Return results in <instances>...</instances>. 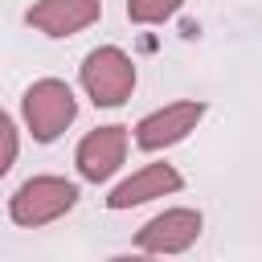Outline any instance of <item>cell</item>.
Listing matches in <instances>:
<instances>
[{"instance_id":"cell-1","label":"cell","mask_w":262,"mask_h":262,"mask_svg":"<svg viewBox=\"0 0 262 262\" xmlns=\"http://www.w3.org/2000/svg\"><path fill=\"white\" fill-rule=\"evenodd\" d=\"M20 115H25V127H29V135L37 143H53L78 119V98L61 78H41V82H33L25 90Z\"/></svg>"},{"instance_id":"cell-4","label":"cell","mask_w":262,"mask_h":262,"mask_svg":"<svg viewBox=\"0 0 262 262\" xmlns=\"http://www.w3.org/2000/svg\"><path fill=\"white\" fill-rule=\"evenodd\" d=\"M205 119V102L196 98H180V102H168L151 115H143L135 123V143L143 151H160V147H172L180 143L188 131H196V123Z\"/></svg>"},{"instance_id":"cell-7","label":"cell","mask_w":262,"mask_h":262,"mask_svg":"<svg viewBox=\"0 0 262 262\" xmlns=\"http://www.w3.org/2000/svg\"><path fill=\"white\" fill-rule=\"evenodd\" d=\"M102 16V0H33L25 8V25L45 37H74Z\"/></svg>"},{"instance_id":"cell-6","label":"cell","mask_w":262,"mask_h":262,"mask_svg":"<svg viewBox=\"0 0 262 262\" xmlns=\"http://www.w3.org/2000/svg\"><path fill=\"white\" fill-rule=\"evenodd\" d=\"M127 160V127L111 123V127H94L82 135L78 151H74V164H78V176L90 180V184H102L119 172V164Z\"/></svg>"},{"instance_id":"cell-8","label":"cell","mask_w":262,"mask_h":262,"mask_svg":"<svg viewBox=\"0 0 262 262\" xmlns=\"http://www.w3.org/2000/svg\"><path fill=\"white\" fill-rule=\"evenodd\" d=\"M184 188V176L172 168V164H143L139 172H131L123 184L111 188L106 196V209H131V205H143V201H156V196H168V192H180Z\"/></svg>"},{"instance_id":"cell-9","label":"cell","mask_w":262,"mask_h":262,"mask_svg":"<svg viewBox=\"0 0 262 262\" xmlns=\"http://www.w3.org/2000/svg\"><path fill=\"white\" fill-rule=\"evenodd\" d=\"M184 0H127V20L131 25H164L168 16L180 12Z\"/></svg>"},{"instance_id":"cell-3","label":"cell","mask_w":262,"mask_h":262,"mask_svg":"<svg viewBox=\"0 0 262 262\" xmlns=\"http://www.w3.org/2000/svg\"><path fill=\"white\" fill-rule=\"evenodd\" d=\"M78 78L94 106H123L135 90V61L119 45H98L82 57Z\"/></svg>"},{"instance_id":"cell-10","label":"cell","mask_w":262,"mask_h":262,"mask_svg":"<svg viewBox=\"0 0 262 262\" xmlns=\"http://www.w3.org/2000/svg\"><path fill=\"white\" fill-rule=\"evenodd\" d=\"M16 151H20V135H16V123L8 111H0V176H8V168L16 164Z\"/></svg>"},{"instance_id":"cell-2","label":"cell","mask_w":262,"mask_h":262,"mask_svg":"<svg viewBox=\"0 0 262 262\" xmlns=\"http://www.w3.org/2000/svg\"><path fill=\"white\" fill-rule=\"evenodd\" d=\"M74 205H78V184L74 180H66V176H33L12 192L8 217L20 229H37V225H49V221L66 217Z\"/></svg>"},{"instance_id":"cell-5","label":"cell","mask_w":262,"mask_h":262,"mask_svg":"<svg viewBox=\"0 0 262 262\" xmlns=\"http://www.w3.org/2000/svg\"><path fill=\"white\" fill-rule=\"evenodd\" d=\"M201 225H205L201 209H188V205L164 209V213H156V217L135 233V246H139L143 254H184V250L201 237Z\"/></svg>"}]
</instances>
